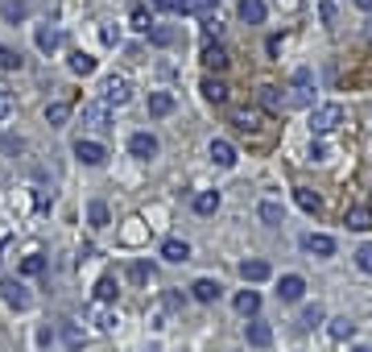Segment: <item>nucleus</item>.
I'll return each mask as SVG.
<instances>
[{
    "mask_svg": "<svg viewBox=\"0 0 372 352\" xmlns=\"http://www.w3.org/2000/svg\"><path fill=\"white\" fill-rule=\"evenodd\" d=\"M83 124H91V129H108V124H112V108H108L104 100L83 104Z\"/></svg>",
    "mask_w": 372,
    "mask_h": 352,
    "instance_id": "nucleus-5",
    "label": "nucleus"
},
{
    "mask_svg": "<svg viewBox=\"0 0 372 352\" xmlns=\"http://www.w3.org/2000/svg\"><path fill=\"white\" fill-rule=\"evenodd\" d=\"M174 112V95L170 91H153L149 95V116H170Z\"/></svg>",
    "mask_w": 372,
    "mask_h": 352,
    "instance_id": "nucleus-22",
    "label": "nucleus"
},
{
    "mask_svg": "<svg viewBox=\"0 0 372 352\" xmlns=\"http://www.w3.org/2000/svg\"><path fill=\"white\" fill-rule=\"evenodd\" d=\"M356 270H360V274H372V245H360V249H356Z\"/></svg>",
    "mask_w": 372,
    "mask_h": 352,
    "instance_id": "nucleus-39",
    "label": "nucleus"
},
{
    "mask_svg": "<svg viewBox=\"0 0 372 352\" xmlns=\"http://www.w3.org/2000/svg\"><path fill=\"white\" fill-rule=\"evenodd\" d=\"M228 62H232V58H228V50H224L219 41H207V46H203V66H207V71H224Z\"/></svg>",
    "mask_w": 372,
    "mask_h": 352,
    "instance_id": "nucleus-10",
    "label": "nucleus"
},
{
    "mask_svg": "<svg viewBox=\"0 0 372 352\" xmlns=\"http://www.w3.org/2000/svg\"><path fill=\"white\" fill-rule=\"evenodd\" d=\"M323 158H327V149H323V145L315 141V145H311V162H323Z\"/></svg>",
    "mask_w": 372,
    "mask_h": 352,
    "instance_id": "nucleus-45",
    "label": "nucleus"
},
{
    "mask_svg": "<svg viewBox=\"0 0 372 352\" xmlns=\"http://www.w3.org/2000/svg\"><path fill=\"white\" fill-rule=\"evenodd\" d=\"M344 116H348V112H344V104H319V108L311 112V133H319V137H323V133L340 129V124H344Z\"/></svg>",
    "mask_w": 372,
    "mask_h": 352,
    "instance_id": "nucleus-1",
    "label": "nucleus"
},
{
    "mask_svg": "<svg viewBox=\"0 0 372 352\" xmlns=\"http://www.w3.org/2000/svg\"><path fill=\"white\" fill-rule=\"evenodd\" d=\"M0 71H21V54L12 46H0Z\"/></svg>",
    "mask_w": 372,
    "mask_h": 352,
    "instance_id": "nucleus-36",
    "label": "nucleus"
},
{
    "mask_svg": "<svg viewBox=\"0 0 372 352\" xmlns=\"http://www.w3.org/2000/svg\"><path fill=\"white\" fill-rule=\"evenodd\" d=\"M8 112H12V95H8V91H4V87H0V120H4V116H8Z\"/></svg>",
    "mask_w": 372,
    "mask_h": 352,
    "instance_id": "nucleus-44",
    "label": "nucleus"
},
{
    "mask_svg": "<svg viewBox=\"0 0 372 352\" xmlns=\"http://www.w3.org/2000/svg\"><path fill=\"white\" fill-rule=\"evenodd\" d=\"M128 154L141 158V162L157 158V137H153V133H133V137H128Z\"/></svg>",
    "mask_w": 372,
    "mask_h": 352,
    "instance_id": "nucleus-6",
    "label": "nucleus"
},
{
    "mask_svg": "<svg viewBox=\"0 0 372 352\" xmlns=\"http://www.w3.org/2000/svg\"><path fill=\"white\" fill-rule=\"evenodd\" d=\"M211 162L224 166V170H232V166H236V145L224 141V137H215V141H211Z\"/></svg>",
    "mask_w": 372,
    "mask_h": 352,
    "instance_id": "nucleus-9",
    "label": "nucleus"
},
{
    "mask_svg": "<svg viewBox=\"0 0 372 352\" xmlns=\"http://www.w3.org/2000/svg\"><path fill=\"white\" fill-rule=\"evenodd\" d=\"M108 220H112V216H108V203L95 199V203L87 207V224H91V228H108Z\"/></svg>",
    "mask_w": 372,
    "mask_h": 352,
    "instance_id": "nucleus-28",
    "label": "nucleus"
},
{
    "mask_svg": "<svg viewBox=\"0 0 372 352\" xmlns=\"http://www.w3.org/2000/svg\"><path fill=\"white\" fill-rule=\"evenodd\" d=\"M99 37H104V46H116V41H120V29H116V25H104Z\"/></svg>",
    "mask_w": 372,
    "mask_h": 352,
    "instance_id": "nucleus-42",
    "label": "nucleus"
},
{
    "mask_svg": "<svg viewBox=\"0 0 372 352\" xmlns=\"http://www.w3.org/2000/svg\"><path fill=\"white\" fill-rule=\"evenodd\" d=\"M128 278H133L137 286H145V282H153V266H149V261H133V266H128Z\"/></svg>",
    "mask_w": 372,
    "mask_h": 352,
    "instance_id": "nucleus-31",
    "label": "nucleus"
},
{
    "mask_svg": "<svg viewBox=\"0 0 372 352\" xmlns=\"http://www.w3.org/2000/svg\"><path fill=\"white\" fill-rule=\"evenodd\" d=\"M302 249H306L311 257H335V237H327V232H306V237H302Z\"/></svg>",
    "mask_w": 372,
    "mask_h": 352,
    "instance_id": "nucleus-3",
    "label": "nucleus"
},
{
    "mask_svg": "<svg viewBox=\"0 0 372 352\" xmlns=\"http://www.w3.org/2000/svg\"><path fill=\"white\" fill-rule=\"evenodd\" d=\"M0 299H4L8 307H17V311H25V307L33 303V299H29V290H25L21 282H12V278H4V282H0Z\"/></svg>",
    "mask_w": 372,
    "mask_h": 352,
    "instance_id": "nucleus-8",
    "label": "nucleus"
},
{
    "mask_svg": "<svg viewBox=\"0 0 372 352\" xmlns=\"http://www.w3.org/2000/svg\"><path fill=\"white\" fill-rule=\"evenodd\" d=\"M348 228H352V232L372 228V212H369V207H352V212H348Z\"/></svg>",
    "mask_w": 372,
    "mask_h": 352,
    "instance_id": "nucleus-29",
    "label": "nucleus"
},
{
    "mask_svg": "<svg viewBox=\"0 0 372 352\" xmlns=\"http://www.w3.org/2000/svg\"><path fill=\"white\" fill-rule=\"evenodd\" d=\"M232 120H236V129H240V133L261 129V112H257V108H236V112H232Z\"/></svg>",
    "mask_w": 372,
    "mask_h": 352,
    "instance_id": "nucleus-23",
    "label": "nucleus"
},
{
    "mask_svg": "<svg viewBox=\"0 0 372 352\" xmlns=\"http://www.w3.org/2000/svg\"><path fill=\"white\" fill-rule=\"evenodd\" d=\"M75 158H79L83 166H104V162H108V149H104L99 141H75Z\"/></svg>",
    "mask_w": 372,
    "mask_h": 352,
    "instance_id": "nucleus-7",
    "label": "nucleus"
},
{
    "mask_svg": "<svg viewBox=\"0 0 372 352\" xmlns=\"http://www.w3.org/2000/svg\"><path fill=\"white\" fill-rule=\"evenodd\" d=\"M149 41H153V46H170V41H174V33H170L166 25H157V21H153V25H149Z\"/></svg>",
    "mask_w": 372,
    "mask_h": 352,
    "instance_id": "nucleus-37",
    "label": "nucleus"
},
{
    "mask_svg": "<svg viewBox=\"0 0 372 352\" xmlns=\"http://www.w3.org/2000/svg\"><path fill=\"white\" fill-rule=\"evenodd\" d=\"M236 12H240V21H248V25H261L269 8H265V0H240V8H236Z\"/></svg>",
    "mask_w": 372,
    "mask_h": 352,
    "instance_id": "nucleus-18",
    "label": "nucleus"
},
{
    "mask_svg": "<svg viewBox=\"0 0 372 352\" xmlns=\"http://www.w3.org/2000/svg\"><path fill=\"white\" fill-rule=\"evenodd\" d=\"M46 120H50L54 129H62V124L70 120V104H66V100H54V104L46 108Z\"/></svg>",
    "mask_w": 372,
    "mask_h": 352,
    "instance_id": "nucleus-25",
    "label": "nucleus"
},
{
    "mask_svg": "<svg viewBox=\"0 0 372 352\" xmlns=\"http://www.w3.org/2000/svg\"><path fill=\"white\" fill-rule=\"evenodd\" d=\"M58 46H62V33H58L54 25H41V29H37V50H41V54H54Z\"/></svg>",
    "mask_w": 372,
    "mask_h": 352,
    "instance_id": "nucleus-19",
    "label": "nucleus"
},
{
    "mask_svg": "<svg viewBox=\"0 0 372 352\" xmlns=\"http://www.w3.org/2000/svg\"><path fill=\"white\" fill-rule=\"evenodd\" d=\"M128 21H133V29H141V33H149V25H153V17H149L145 4H133V8H128Z\"/></svg>",
    "mask_w": 372,
    "mask_h": 352,
    "instance_id": "nucleus-30",
    "label": "nucleus"
},
{
    "mask_svg": "<svg viewBox=\"0 0 372 352\" xmlns=\"http://www.w3.org/2000/svg\"><path fill=\"white\" fill-rule=\"evenodd\" d=\"M261 104L265 108H282V91L277 87H261Z\"/></svg>",
    "mask_w": 372,
    "mask_h": 352,
    "instance_id": "nucleus-41",
    "label": "nucleus"
},
{
    "mask_svg": "<svg viewBox=\"0 0 372 352\" xmlns=\"http://www.w3.org/2000/svg\"><path fill=\"white\" fill-rule=\"evenodd\" d=\"M99 91H104V104H108V108H124V104L133 100V83H128L124 75H108Z\"/></svg>",
    "mask_w": 372,
    "mask_h": 352,
    "instance_id": "nucleus-2",
    "label": "nucleus"
},
{
    "mask_svg": "<svg viewBox=\"0 0 372 352\" xmlns=\"http://www.w3.org/2000/svg\"><path fill=\"white\" fill-rule=\"evenodd\" d=\"M21 274H25V278L46 274V257H37V253H33V257H25V261H21Z\"/></svg>",
    "mask_w": 372,
    "mask_h": 352,
    "instance_id": "nucleus-34",
    "label": "nucleus"
},
{
    "mask_svg": "<svg viewBox=\"0 0 372 352\" xmlns=\"http://www.w3.org/2000/svg\"><path fill=\"white\" fill-rule=\"evenodd\" d=\"M116 299V282L112 278H99L95 282V303H112Z\"/></svg>",
    "mask_w": 372,
    "mask_h": 352,
    "instance_id": "nucleus-35",
    "label": "nucleus"
},
{
    "mask_svg": "<svg viewBox=\"0 0 372 352\" xmlns=\"http://www.w3.org/2000/svg\"><path fill=\"white\" fill-rule=\"evenodd\" d=\"M356 4H360V8H364V12H372V0H356Z\"/></svg>",
    "mask_w": 372,
    "mask_h": 352,
    "instance_id": "nucleus-46",
    "label": "nucleus"
},
{
    "mask_svg": "<svg viewBox=\"0 0 372 352\" xmlns=\"http://www.w3.org/2000/svg\"><path fill=\"white\" fill-rule=\"evenodd\" d=\"M352 352H372V349H369V344H356V349H352Z\"/></svg>",
    "mask_w": 372,
    "mask_h": 352,
    "instance_id": "nucleus-47",
    "label": "nucleus"
},
{
    "mask_svg": "<svg viewBox=\"0 0 372 352\" xmlns=\"http://www.w3.org/2000/svg\"><path fill=\"white\" fill-rule=\"evenodd\" d=\"M319 17L331 25V21H335V4H331V0H323V4H319Z\"/></svg>",
    "mask_w": 372,
    "mask_h": 352,
    "instance_id": "nucleus-43",
    "label": "nucleus"
},
{
    "mask_svg": "<svg viewBox=\"0 0 372 352\" xmlns=\"http://www.w3.org/2000/svg\"><path fill=\"white\" fill-rule=\"evenodd\" d=\"M161 257L166 261H190V245L178 241V237H170V241H161Z\"/></svg>",
    "mask_w": 372,
    "mask_h": 352,
    "instance_id": "nucleus-17",
    "label": "nucleus"
},
{
    "mask_svg": "<svg viewBox=\"0 0 372 352\" xmlns=\"http://www.w3.org/2000/svg\"><path fill=\"white\" fill-rule=\"evenodd\" d=\"M190 207H195L199 216H215V212H219V191H199V195L190 199Z\"/></svg>",
    "mask_w": 372,
    "mask_h": 352,
    "instance_id": "nucleus-15",
    "label": "nucleus"
},
{
    "mask_svg": "<svg viewBox=\"0 0 372 352\" xmlns=\"http://www.w3.org/2000/svg\"><path fill=\"white\" fill-rule=\"evenodd\" d=\"M87 315H91V324H95L99 332H112V328H116V315H112L104 303H91V311H87Z\"/></svg>",
    "mask_w": 372,
    "mask_h": 352,
    "instance_id": "nucleus-24",
    "label": "nucleus"
},
{
    "mask_svg": "<svg viewBox=\"0 0 372 352\" xmlns=\"http://www.w3.org/2000/svg\"><path fill=\"white\" fill-rule=\"evenodd\" d=\"M257 216H261V224H269V228H277V224L286 220V207H282L277 199H265V203L257 207Z\"/></svg>",
    "mask_w": 372,
    "mask_h": 352,
    "instance_id": "nucleus-16",
    "label": "nucleus"
},
{
    "mask_svg": "<svg viewBox=\"0 0 372 352\" xmlns=\"http://www.w3.org/2000/svg\"><path fill=\"white\" fill-rule=\"evenodd\" d=\"M70 71L87 79V75H95V58H91V54H83V50H75V54H70Z\"/></svg>",
    "mask_w": 372,
    "mask_h": 352,
    "instance_id": "nucleus-27",
    "label": "nucleus"
},
{
    "mask_svg": "<svg viewBox=\"0 0 372 352\" xmlns=\"http://www.w3.org/2000/svg\"><path fill=\"white\" fill-rule=\"evenodd\" d=\"M190 295H195L199 303H219V295H224V286H219L215 278H199V282L190 286Z\"/></svg>",
    "mask_w": 372,
    "mask_h": 352,
    "instance_id": "nucleus-11",
    "label": "nucleus"
},
{
    "mask_svg": "<svg viewBox=\"0 0 372 352\" xmlns=\"http://www.w3.org/2000/svg\"><path fill=\"white\" fill-rule=\"evenodd\" d=\"M236 311H240L244 319H253V315L261 311V295H257V290H240V295H236Z\"/></svg>",
    "mask_w": 372,
    "mask_h": 352,
    "instance_id": "nucleus-20",
    "label": "nucleus"
},
{
    "mask_svg": "<svg viewBox=\"0 0 372 352\" xmlns=\"http://www.w3.org/2000/svg\"><path fill=\"white\" fill-rule=\"evenodd\" d=\"M327 332H331V340H352V336H356V324H352L348 315H340V319L327 324Z\"/></svg>",
    "mask_w": 372,
    "mask_h": 352,
    "instance_id": "nucleus-26",
    "label": "nucleus"
},
{
    "mask_svg": "<svg viewBox=\"0 0 372 352\" xmlns=\"http://www.w3.org/2000/svg\"><path fill=\"white\" fill-rule=\"evenodd\" d=\"M319 324H323V307H319V303L302 307V328H319Z\"/></svg>",
    "mask_w": 372,
    "mask_h": 352,
    "instance_id": "nucleus-38",
    "label": "nucleus"
},
{
    "mask_svg": "<svg viewBox=\"0 0 372 352\" xmlns=\"http://www.w3.org/2000/svg\"><path fill=\"white\" fill-rule=\"evenodd\" d=\"M302 295H306V278L302 274H286L277 282V299L282 303H302Z\"/></svg>",
    "mask_w": 372,
    "mask_h": 352,
    "instance_id": "nucleus-4",
    "label": "nucleus"
},
{
    "mask_svg": "<svg viewBox=\"0 0 372 352\" xmlns=\"http://www.w3.org/2000/svg\"><path fill=\"white\" fill-rule=\"evenodd\" d=\"M203 95H207L211 104H228V83H224V79H211V75H207V79H203Z\"/></svg>",
    "mask_w": 372,
    "mask_h": 352,
    "instance_id": "nucleus-21",
    "label": "nucleus"
},
{
    "mask_svg": "<svg viewBox=\"0 0 372 352\" xmlns=\"http://www.w3.org/2000/svg\"><path fill=\"white\" fill-rule=\"evenodd\" d=\"M248 344H253V349H269V344H273V328L261 324L257 315H253V324H248Z\"/></svg>",
    "mask_w": 372,
    "mask_h": 352,
    "instance_id": "nucleus-14",
    "label": "nucleus"
},
{
    "mask_svg": "<svg viewBox=\"0 0 372 352\" xmlns=\"http://www.w3.org/2000/svg\"><path fill=\"white\" fill-rule=\"evenodd\" d=\"M174 12H190V17H211L215 0H166Z\"/></svg>",
    "mask_w": 372,
    "mask_h": 352,
    "instance_id": "nucleus-12",
    "label": "nucleus"
},
{
    "mask_svg": "<svg viewBox=\"0 0 372 352\" xmlns=\"http://www.w3.org/2000/svg\"><path fill=\"white\" fill-rule=\"evenodd\" d=\"M294 199H298V207H302V212H311V216L319 212V195H311V191H298Z\"/></svg>",
    "mask_w": 372,
    "mask_h": 352,
    "instance_id": "nucleus-40",
    "label": "nucleus"
},
{
    "mask_svg": "<svg viewBox=\"0 0 372 352\" xmlns=\"http://www.w3.org/2000/svg\"><path fill=\"white\" fill-rule=\"evenodd\" d=\"M273 270H269V261H261V257H253V261H240V278L244 282H265Z\"/></svg>",
    "mask_w": 372,
    "mask_h": 352,
    "instance_id": "nucleus-13",
    "label": "nucleus"
},
{
    "mask_svg": "<svg viewBox=\"0 0 372 352\" xmlns=\"http://www.w3.org/2000/svg\"><path fill=\"white\" fill-rule=\"evenodd\" d=\"M62 340H66V349H83V332L75 319H62Z\"/></svg>",
    "mask_w": 372,
    "mask_h": 352,
    "instance_id": "nucleus-32",
    "label": "nucleus"
},
{
    "mask_svg": "<svg viewBox=\"0 0 372 352\" xmlns=\"http://www.w3.org/2000/svg\"><path fill=\"white\" fill-rule=\"evenodd\" d=\"M0 17H4V21H25V17H29V4H21V0H8V4L0 8Z\"/></svg>",
    "mask_w": 372,
    "mask_h": 352,
    "instance_id": "nucleus-33",
    "label": "nucleus"
}]
</instances>
